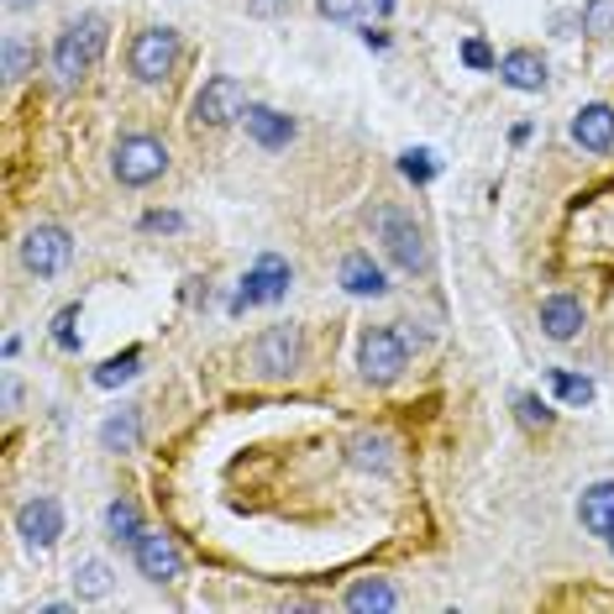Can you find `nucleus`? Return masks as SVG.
<instances>
[{"mask_svg":"<svg viewBox=\"0 0 614 614\" xmlns=\"http://www.w3.org/2000/svg\"><path fill=\"white\" fill-rule=\"evenodd\" d=\"M105 42H111V32H105V17H100V11H84V17H74L59 32V42H53V80H59L63 95L90 80V69H95L100 53H105Z\"/></svg>","mask_w":614,"mask_h":614,"instance_id":"obj_1","label":"nucleus"},{"mask_svg":"<svg viewBox=\"0 0 614 614\" xmlns=\"http://www.w3.org/2000/svg\"><path fill=\"white\" fill-rule=\"evenodd\" d=\"M373 237L383 242V258L395 263L399 274H431V242L420 232V221L410 211H399V205H383L373 211Z\"/></svg>","mask_w":614,"mask_h":614,"instance_id":"obj_2","label":"nucleus"},{"mask_svg":"<svg viewBox=\"0 0 614 614\" xmlns=\"http://www.w3.org/2000/svg\"><path fill=\"white\" fill-rule=\"evenodd\" d=\"M410 368V341L399 337V326H368L357 337V373L373 389H395Z\"/></svg>","mask_w":614,"mask_h":614,"instance_id":"obj_3","label":"nucleus"},{"mask_svg":"<svg viewBox=\"0 0 614 614\" xmlns=\"http://www.w3.org/2000/svg\"><path fill=\"white\" fill-rule=\"evenodd\" d=\"M111 174H116L121 190L158 184V178L168 174V147H163V137H153V132H126V137H116V147H111Z\"/></svg>","mask_w":614,"mask_h":614,"instance_id":"obj_4","label":"nucleus"},{"mask_svg":"<svg viewBox=\"0 0 614 614\" xmlns=\"http://www.w3.org/2000/svg\"><path fill=\"white\" fill-rule=\"evenodd\" d=\"M178 53H184V42H178L174 27H142L126 48V69L137 84H168L178 69Z\"/></svg>","mask_w":614,"mask_h":614,"instance_id":"obj_5","label":"nucleus"},{"mask_svg":"<svg viewBox=\"0 0 614 614\" xmlns=\"http://www.w3.org/2000/svg\"><path fill=\"white\" fill-rule=\"evenodd\" d=\"M247 90H242V80H232V74H211V80L195 90V100H190V126L195 132H221V126H232V121L247 116Z\"/></svg>","mask_w":614,"mask_h":614,"instance_id":"obj_6","label":"nucleus"},{"mask_svg":"<svg viewBox=\"0 0 614 614\" xmlns=\"http://www.w3.org/2000/svg\"><path fill=\"white\" fill-rule=\"evenodd\" d=\"M299 362H305V337H299V326H289V320L268 326V331L253 341V373L268 378V383L295 378Z\"/></svg>","mask_w":614,"mask_h":614,"instance_id":"obj_7","label":"nucleus"},{"mask_svg":"<svg viewBox=\"0 0 614 614\" xmlns=\"http://www.w3.org/2000/svg\"><path fill=\"white\" fill-rule=\"evenodd\" d=\"M69 258H74V237L63 232L59 221H42V226H32L21 237V268L32 278H59L69 268Z\"/></svg>","mask_w":614,"mask_h":614,"instance_id":"obj_8","label":"nucleus"},{"mask_svg":"<svg viewBox=\"0 0 614 614\" xmlns=\"http://www.w3.org/2000/svg\"><path fill=\"white\" fill-rule=\"evenodd\" d=\"M289 284H295L289 263L274 258V253H263V258L242 274V289L232 295V316L253 310V305H274V299H284V295H289Z\"/></svg>","mask_w":614,"mask_h":614,"instance_id":"obj_9","label":"nucleus"},{"mask_svg":"<svg viewBox=\"0 0 614 614\" xmlns=\"http://www.w3.org/2000/svg\"><path fill=\"white\" fill-rule=\"evenodd\" d=\"M132 562H137V573L147 583H178L184 577V552H178V541L168 531H142L132 541Z\"/></svg>","mask_w":614,"mask_h":614,"instance_id":"obj_10","label":"nucleus"},{"mask_svg":"<svg viewBox=\"0 0 614 614\" xmlns=\"http://www.w3.org/2000/svg\"><path fill=\"white\" fill-rule=\"evenodd\" d=\"M17 535L32 546V552H48L53 541L63 535V504L53 494H32V499H21V510H17Z\"/></svg>","mask_w":614,"mask_h":614,"instance_id":"obj_11","label":"nucleus"},{"mask_svg":"<svg viewBox=\"0 0 614 614\" xmlns=\"http://www.w3.org/2000/svg\"><path fill=\"white\" fill-rule=\"evenodd\" d=\"M242 126H247V137L258 142L263 153H284V147L295 142V132H299V126H295L289 116H284V111H274V105H258V100L247 105Z\"/></svg>","mask_w":614,"mask_h":614,"instance_id":"obj_12","label":"nucleus"},{"mask_svg":"<svg viewBox=\"0 0 614 614\" xmlns=\"http://www.w3.org/2000/svg\"><path fill=\"white\" fill-rule=\"evenodd\" d=\"M347 462L362 468V473H395L399 441L389 437V431H357V437L347 441Z\"/></svg>","mask_w":614,"mask_h":614,"instance_id":"obj_13","label":"nucleus"},{"mask_svg":"<svg viewBox=\"0 0 614 614\" xmlns=\"http://www.w3.org/2000/svg\"><path fill=\"white\" fill-rule=\"evenodd\" d=\"M573 142L583 153H614V105L594 100L573 116Z\"/></svg>","mask_w":614,"mask_h":614,"instance_id":"obj_14","label":"nucleus"},{"mask_svg":"<svg viewBox=\"0 0 614 614\" xmlns=\"http://www.w3.org/2000/svg\"><path fill=\"white\" fill-rule=\"evenodd\" d=\"M337 278H341V289L357 295V299H383L389 295V274L373 263V253H347Z\"/></svg>","mask_w":614,"mask_h":614,"instance_id":"obj_15","label":"nucleus"},{"mask_svg":"<svg viewBox=\"0 0 614 614\" xmlns=\"http://www.w3.org/2000/svg\"><path fill=\"white\" fill-rule=\"evenodd\" d=\"M494 74L510 84V90H520V95H535V90H546V59H541L535 48H515V53H504Z\"/></svg>","mask_w":614,"mask_h":614,"instance_id":"obj_16","label":"nucleus"},{"mask_svg":"<svg viewBox=\"0 0 614 614\" xmlns=\"http://www.w3.org/2000/svg\"><path fill=\"white\" fill-rule=\"evenodd\" d=\"M577 520L589 535H610L614 531V478H598L577 494Z\"/></svg>","mask_w":614,"mask_h":614,"instance_id":"obj_17","label":"nucleus"},{"mask_svg":"<svg viewBox=\"0 0 614 614\" xmlns=\"http://www.w3.org/2000/svg\"><path fill=\"white\" fill-rule=\"evenodd\" d=\"M583 299H573V295H546L541 299V331L552 341H573L577 331H583Z\"/></svg>","mask_w":614,"mask_h":614,"instance_id":"obj_18","label":"nucleus"},{"mask_svg":"<svg viewBox=\"0 0 614 614\" xmlns=\"http://www.w3.org/2000/svg\"><path fill=\"white\" fill-rule=\"evenodd\" d=\"M137 441H142V416H137V405H121L116 416L100 426V447L105 452H137Z\"/></svg>","mask_w":614,"mask_h":614,"instance_id":"obj_19","label":"nucleus"},{"mask_svg":"<svg viewBox=\"0 0 614 614\" xmlns=\"http://www.w3.org/2000/svg\"><path fill=\"white\" fill-rule=\"evenodd\" d=\"M352 614H368V610H399V589L389 577H357L347 598H341Z\"/></svg>","mask_w":614,"mask_h":614,"instance_id":"obj_20","label":"nucleus"},{"mask_svg":"<svg viewBox=\"0 0 614 614\" xmlns=\"http://www.w3.org/2000/svg\"><path fill=\"white\" fill-rule=\"evenodd\" d=\"M546 389H552L562 405H573V410H583V405H594V378H583V373H567V368H552L546 373Z\"/></svg>","mask_w":614,"mask_h":614,"instance_id":"obj_21","label":"nucleus"},{"mask_svg":"<svg viewBox=\"0 0 614 614\" xmlns=\"http://www.w3.org/2000/svg\"><path fill=\"white\" fill-rule=\"evenodd\" d=\"M105 535H111L116 546H132L142 535V510L132 499H111V510H105Z\"/></svg>","mask_w":614,"mask_h":614,"instance_id":"obj_22","label":"nucleus"},{"mask_svg":"<svg viewBox=\"0 0 614 614\" xmlns=\"http://www.w3.org/2000/svg\"><path fill=\"white\" fill-rule=\"evenodd\" d=\"M111 562H100V556H80L74 562V594L80 598H105L111 594Z\"/></svg>","mask_w":614,"mask_h":614,"instance_id":"obj_23","label":"nucleus"},{"mask_svg":"<svg viewBox=\"0 0 614 614\" xmlns=\"http://www.w3.org/2000/svg\"><path fill=\"white\" fill-rule=\"evenodd\" d=\"M142 373V347H126V352H116V357H105L95 368V383L100 389H121L126 378H137Z\"/></svg>","mask_w":614,"mask_h":614,"instance_id":"obj_24","label":"nucleus"},{"mask_svg":"<svg viewBox=\"0 0 614 614\" xmlns=\"http://www.w3.org/2000/svg\"><path fill=\"white\" fill-rule=\"evenodd\" d=\"M0 53H6V84H21L27 74H32V63H38V48H32L27 38H17V32L6 38V48H0Z\"/></svg>","mask_w":614,"mask_h":614,"instance_id":"obj_25","label":"nucleus"},{"mask_svg":"<svg viewBox=\"0 0 614 614\" xmlns=\"http://www.w3.org/2000/svg\"><path fill=\"white\" fill-rule=\"evenodd\" d=\"M515 420L525 431H552V410H546V399L541 395H515Z\"/></svg>","mask_w":614,"mask_h":614,"instance_id":"obj_26","label":"nucleus"},{"mask_svg":"<svg viewBox=\"0 0 614 614\" xmlns=\"http://www.w3.org/2000/svg\"><path fill=\"white\" fill-rule=\"evenodd\" d=\"M74 320H80V305H63L53 316V337H59L63 352H80V337H74Z\"/></svg>","mask_w":614,"mask_h":614,"instance_id":"obj_27","label":"nucleus"},{"mask_svg":"<svg viewBox=\"0 0 614 614\" xmlns=\"http://www.w3.org/2000/svg\"><path fill=\"white\" fill-rule=\"evenodd\" d=\"M583 32H614V0H589L583 6Z\"/></svg>","mask_w":614,"mask_h":614,"instance_id":"obj_28","label":"nucleus"},{"mask_svg":"<svg viewBox=\"0 0 614 614\" xmlns=\"http://www.w3.org/2000/svg\"><path fill=\"white\" fill-rule=\"evenodd\" d=\"M362 6H368V0H316V11L326 21H357L362 17Z\"/></svg>","mask_w":614,"mask_h":614,"instance_id":"obj_29","label":"nucleus"},{"mask_svg":"<svg viewBox=\"0 0 614 614\" xmlns=\"http://www.w3.org/2000/svg\"><path fill=\"white\" fill-rule=\"evenodd\" d=\"M462 63H468V69H499V59L489 53V42H478V38L462 42Z\"/></svg>","mask_w":614,"mask_h":614,"instance_id":"obj_30","label":"nucleus"},{"mask_svg":"<svg viewBox=\"0 0 614 614\" xmlns=\"http://www.w3.org/2000/svg\"><path fill=\"white\" fill-rule=\"evenodd\" d=\"M399 168H405V178H416V184H426V178L437 174V168H431V153H405Z\"/></svg>","mask_w":614,"mask_h":614,"instance_id":"obj_31","label":"nucleus"},{"mask_svg":"<svg viewBox=\"0 0 614 614\" xmlns=\"http://www.w3.org/2000/svg\"><path fill=\"white\" fill-rule=\"evenodd\" d=\"M184 226V216H174V211H147L142 216V232H178Z\"/></svg>","mask_w":614,"mask_h":614,"instance_id":"obj_32","label":"nucleus"},{"mask_svg":"<svg viewBox=\"0 0 614 614\" xmlns=\"http://www.w3.org/2000/svg\"><path fill=\"white\" fill-rule=\"evenodd\" d=\"M242 6H247L253 17H284V11H289L295 0H242Z\"/></svg>","mask_w":614,"mask_h":614,"instance_id":"obj_33","label":"nucleus"},{"mask_svg":"<svg viewBox=\"0 0 614 614\" xmlns=\"http://www.w3.org/2000/svg\"><path fill=\"white\" fill-rule=\"evenodd\" d=\"M604 541H610V552H614V531H610V535H604Z\"/></svg>","mask_w":614,"mask_h":614,"instance_id":"obj_34","label":"nucleus"},{"mask_svg":"<svg viewBox=\"0 0 614 614\" xmlns=\"http://www.w3.org/2000/svg\"><path fill=\"white\" fill-rule=\"evenodd\" d=\"M11 6H27V0H11Z\"/></svg>","mask_w":614,"mask_h":614,"instance_id":"obj_35","label":"nucleus"}]
</instances>
